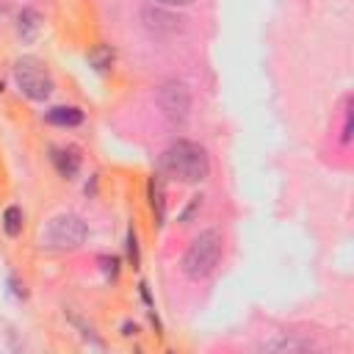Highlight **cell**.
Returning a JSON list of instances; mask_svg holds the SVG:
<instances>
[{"instance_id":"6da1fadb","label":"cell","mask_w":354,"mask_h":354,"mask_svg":"<svg viewBox=\"0 0 354 354\" xmlns=\"http://www.w3.org/2000/svg\"><path fill=\"white\" fill-rule=\"evenodd\" d=\"M160 169L183 183H202L210 174L207 152L194 141H174L160 155Z\"/></svg>"},{"instance_id":"7a4b0ae2","label":"cell","mask_w":354,"mask_h":354,"mask_svg":"<svg viewBox=\"0 0 354 354\" xmlns=\"http://www.w3.org/2000/svg\"><path fill=\"white\" fill-rule=\"evenodd\" d=\"M221 252H224V241H221V232L218 230H205V232H199L194 241H191V246L185 249V254H183V274L188 277V279H202V277H207L216 266H218V260H221Z\"/></svg>"},{"instance_id":"3957f363","label":"cell","mask_w":354,"mask_h":354,"mask_svg":"<svg viewBox=\"0 0 354 354\" xmlns=\"http://www.w3.org/2000/svg\"><path fill=\"white\" fill-rule=\"evenodd\" d=\"M86 235H88V230H86V224H83L80 216L61 213V216L50 218L47 227L41 230V246L66 252V249H77L86 241Z\"/></svg>"},{"instance_id":"277c9868","label":"cell","mask_w":354,"mask_h":354,"mask_svg":"<svg viewBox=\"0 0 354 354\" xmlns=\"http://www.w3.org/2000/svg\"><path fill=\"white\" fill-rule=\"evenodd\" d=\"M14 80H17L19 91L28 100H47L53 94V77H50V72L33 55H22L14 64Z\"/></svg>"},{"instance_id":"5b68a950","label":"cell","mask_w":354,"mask_h":354,"mask_svg":"<svg viewBox=\"0 0 354 354\" xmlns=\"http://www.w3.org/2000/svg\"><path fill=\"white\" fill-rule=\"evenodd\" d=\"M158 105L171 124H183L191 113V94L180 80H166L158 88Z\"/></svg>"},{"instance_id":"8992f818","label":"cell","mask_w":354,"mask_h":354,"mask_svg":"<svg viewBox=\"0 0 354 354\" xmlns=\"http://www.w3.org/2000/svg\"><path fill=\"white\" fill-rule=\"evenodd\" d=\"M53 163H55V171L64 180H75L77 171H80V155H77L75 147H55L53 149Z\"/></svg>"},{"instance_id":"52a82bcc","label":"cell","mask_w":354,"mask_h":354,"mask_svg":"<svg viewBox=\"0 0 354 354\" xmlns=\"http://www.w3.org/2000/svg\"><path fill=\"white\" fill-rule=\"evenodd\" d=\"M44 119L50 124H58V127H77L83 122V111L75 105H55L44 113Z\"/></svg>"},{"instance_id":"ba28073f","label":"cell","mask_w":354,"mask_h":354,"mask_svg":"<svg viewBox=\"0 0 354 354\" xmlns=\"http://www.w3.org/2000/svg\"><path fill=\"white\" fill-rule=\"evenodd\" d=\"M147 196H149V207H152V213H155V218H158V227H160L163 218H166V199H163V183H160L158 174L149 177Z\"/></svg>"},{"instance_id":"9c48e42d","label":"cell","mask_w":354,"mask_h":354,"mask_svg":"<svg viewBox=\"0 0 354 354\" xmlns=\"http://www.w3.org/2000/svg\"><path fill=\"white\" fill-rule=\"evenodd\" d=\"M17 30L22 36V41H33L41 30V17L33 11V8H25L19 11V19H17Z\"/></svg>"},{"instance_id":"30bf717a","label":"cell","mask_w":354,"mask_h":354,"mask_svg":"<svg viewBox=\"0 0 354 354\" xmlns=\"http://www.w3.org/2000/svg\"><path fill=\"white\" fill-rule=\"evenodd\" d=\"M3 230H6V235L8 238H17L19 232H22V221H25V216H22V207L19 205H8L6 210H3Z\"/></svg>"},{"instance_id":"8fae6325","label":"cell","mask_w":354,"mask_h":354,"mask_svg":"<svg viewBox=\"0 0 354 354\" xmlns=\"http://www.w3.org/2000/svg\"><path fill=\"white\" fill-rule=\"evenodd\" d=\"M88 64H91L97 72H108L111 64H113V50H111L108 44H97V47H91V53H88Z\"/></svg>"},{"instance_id":"7c38bea8","label":"cell","mask_w":354,"mask_h":354,"mask_svg":"<svg viewBox=\"0 0 354 354\" xmlns=\"http://www.w3.org/2000/svg\"><path fill=\"white\" fill-rule=\"evenodd\" d=\"M127 257H130V266L138 268L141 254H138V238H136V230H133V227L127 230Z\"/></svg>"},{"instance_id":"4fadbf2b","label":"cell","mask_w":354,"mask_h":354,"mask_svg":"<svg viewBox=\"0 0 354 354\" xmlns=\"http://www.w3.org/2000/svg\"><path fill=\"white\" fill-rule=\"evenodd\" d=\"M100 263H102V271H105L111 279H116V271H119L116 266H119V260H116V257H100Z\"/></svg>"},{"instance_id":"5bb4252c","label":"cell","mask_w":354,"mask_h":354,"mask_svg":"<svg viewBox=\"0 0 354 354\" xmlns=\"http://www.w3.org/2000/svg\"><path fill=\"white\" fill-rule=\"evenodd\" d=\"M199 207H202V196H194V199H191V205L185 207V213L180 216V221H183V224H188V218H191V216H194Z\"/></svg>"},{"instance_id":"9a60e30c","label":"cell","mask_w":354,"mask_h":354,"mask_svg":"<svg viewBox=\"0 0 354 354\" xmlns=\"http://www.w3.org/2000/svg\"><path fill=\"white\" fill-rule=\"evenodd\" d=\"M8 285H11V290H14V296H25V285H19L14 277L8 279Z\"/></svg>"},{"instance_id":"2e32d148","label":"cell","mask_w":354,"mask_h":354,"mask_svg":"<svg viewBox=\"0 0 354 354\" xmlns=\"http://www.w3.org/2000/svg\"><path fill=\"white\" fill-rule=\"evenodd\" d=\"M136 332H138V326H136V324H130V321L122 326V335H124V337H130V335H136Z\"/></svg>"},{"instance_id":"e0dca14e","label":"cell","mask_w":354,"mask_h":354,"mask_svg":"<svg viewBox=\"0 0 354 354\" xmlns=\"http://www.w3.org/2000/svg\"><path fill=\"white\" fill-rule=\"evenodd\" d=\"M158 3H163V6H188L191 0H158Z\"/></svg>"},{"instance_id":"ac0fdd59","label":"cell","mask_w":354,"mask_h":354,"mask_svg":"<svg viewBox=\"0 0 354 354\" xmlns=\"http://www.w3.org/2000/svg\"><path fill=\"white\" fill-rule=\"evenodd\" d=\"M0 94H3V83H0Z\"/></svg>"}]
</instances>
